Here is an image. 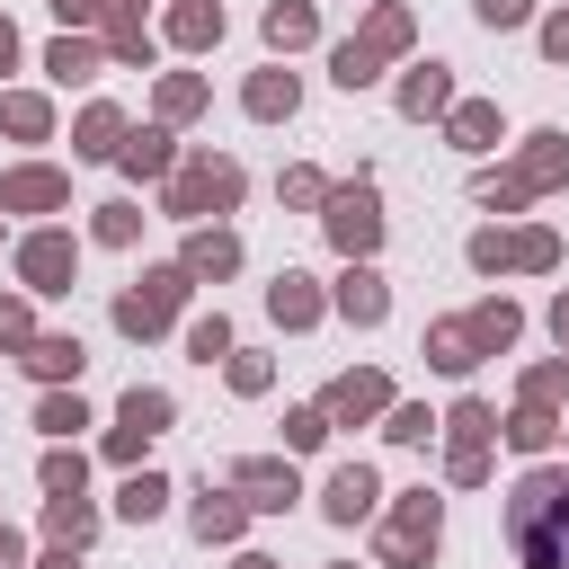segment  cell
Segmentation results:
<instances>
[{
    "instance_id": "cell-16",
    "label": "cell",
    "mask_w": 569,
    "mask_h": 569,
    "mask_svg": "<svg viewBox=\"0 0 569 569\" xmlns=\"http://www.w3.org/2000/svg\"><path fill=\"white\" fill-rule=\"evenodd\" d=\"M267 44H276V53L311 44V0H276V9H267Z\"/></svg>"
},
{
    "instance_id": "cell-32",
    "label": "cell",
    "mask_w": 569,
    "mask_h": 569,
    "mask_svg": "<svg viewBox=\"0 0 569 569\" xmlns=\"http://www.w3.org/2000/svg\"><path fill=\"white\" fill-rule=\"evenodd\" d=\"M489 133H498V107H462V116H453V142H471V151H480Z\"/></svg>"
},
{
    "instance_id": "cell-46",
    "label": "cell",
    "mask_w": 569,
    "mask_h": 569,
    "mask_svg": "<svg viewBox=\"0 0 569 569\" xmlns=\"http://www.w3.org/2000/svg\"><path fill=\"white\" fill-rule=\"evenodd\" d=\"M551 329H560V347H569V302H560V311H551Z\"/></svg>"
},
{
    "instance_id": "cell-4",
    "label": "cell",
    "mask_w": 569,
    "mask_h": 569,
    "mask_svg": "<svg viewBox=\"0 0 569 569\" xmlns=\"http://www.w3.org/2000/svg\"><path fill=\"white\" fill-rule=\"evenodd\" d=\"M231 196H240V169H231V160H196V169L169 187V213H222Z\"/></svg>"
},
{
    "instance_id": "cell-36",
    "label": "cell",
    "mask_w": 569,
    "mask_h": 569,
    "mask_svg": "<svg viewBox=\"0 0 569 569\" xmlns=\"http://www.w3.org/2000/svg\"><path fill=\"white\" fill-rule=\"evenodd\" d=\"M36 427H44V436H71V427H89V418H80V400H44Z\"/></svg>"
},
{
    "instance_id": "cell-35",
    "label": "cell",
    "mask_w": 569,
    "mask_h": 569,
    "mask_svg": "<svg viewBox=\"0 0 569 569\" xmlns=\"http://www.w3.org/2000/svg\"><path fill=\"white\" fill-rule=\"evenodd\" d=\"M187 347L213 365V356H231V329H222V320H196V329H187Z\"/></svg>"
},
{
    "instance_id": "cell-34",
    "label": "cell",
    "mask_w": 569,
    "mask_h": 569,
    "mask_svg": "<svg viewBox=\"0 0 569 569\" xmlns=\"http://www.w3.org/2000/svg\"><path fill=\"white\" fill-rule=\"evenodd\" d=\"M80 471H89L80 453H44V489H53V498H71V489H80Z\"/></svg>"
},
{
    "instance_id": "cell-19",
    "label": "cell",
    "mask_w": 569,
    "mask_h": 569,
    "mask_svg": "<svg viewBox=\"0 0 569 569\" xmlns=\"http://www.w3.org/2000/svg\"><path fill=\"white\" fill-rule=\"evenodd\" d=\"M445 98H453V80H445V71H436V62H427V71H409V80H400V107H409V116H436V107H445Z\"/></svg>"
},
{
    "instance_id": "cell-23",
    "label": "cell",
    "mask_w": 569,
    "mask_h": 569,
    "mask_svg": "<svg viewBox=\"0 0 569 569\" xmlns=\"http://www.w3.org/2000/svg\"><path fill=\"white\" fill-rule=\"evenodd\" d=\"M27 365H36L44 382H62V373H80V338H36V347H27Z\"/></svg>"
},
{
    "instance_id": "cell-17",
    "label": "cell",
    "mask_w": 569,
    "mask_h": 569,
    "mask_svg": "<svg viewBox=\"0 0 569 569\" xmlns=\"http://www.w3.org/2000/svg\"><path fill=\"white\" fill-rule=\"evenodd\" d=\"M427 347H436V365H445V373H471V365H480V356H471V347H480V338H471V320L427 329Z\"/></svg>"
},
{
    "instance_id": "cell-45",
    "label": "cell",
    "mask_w": 569,
    "mask_h": 569,
    "mask_svg": "<svg viewBox=\"0 0 569 569\" xmlns=\"http://www.w3.org/2000/svg\"><path fill=\"white\" fill-rule=\"evenodd\" d=\"M9 53H18V36H9V18H0V71H9Z\"/></svg>"
},
{
    "instance_id": "cell-44",
    "label": "cell",
    "mask_w": 569,
    "mask_h": 569,
    "mask_svg": "<svg viewBox=\"0 0 569 569\" xmlns=\"http://www.w3.org/2000/svg\"><path fill=\"white\" fill-rule=\"evenodd\" d=\"M0 569H18V542H9V525H0Z\"/></svg>"
},
{
    "instance_id": "cell-39",
    "label": "cell",
    "mask_w": 569,
    "mask_h": 569,
    "mask_svg": "<svg viewBox=\"0 0 569 569\" xmlns=\"http://www.w3.org/2000/svg\"><path fill=\"white\" fill-rule=\"evenodd\" d=\"M133 231H142L133 204H107V213H98V240H133Z\"/></svg>"
},
{
    "instance_id": "cell-48",
    "label": "cell",
    "mask_w": 569,
    "mask_h": 569,
    "mask_svg": "<svg viewBox=\"0 0 569 569\" xmlns=\"http://www.w3.org/2000/svg\"><path fill=\"white\" fill-rule=\"evenodd\" d=\"M240 569H276V560H240Z\"/></svg>"
},
{
    "instance_id": "cell-27",
    "label": "cell",
    "mask_w": 569,
    "mask_h": 569,
    "mask_svg": "<svg viewBox=\"0 0 569 569\" xmlns=\"http://www.w3.org/2000/svg\"><path fill=\"white\" fill-rule=\"evenodd\" d=\"M196 533H204V542H231V533H240V498H204V507H196Z\"/></svg>"
},
{
    "instance_id": "cell-24",
    "label": "cell",
    "mask_w": 569,
    "mask_h": 569,
    "mask_svg": "<svg viewBox=\"0 0 569 569\" xmlns=\"http://www.w3.org/2000/svg\"><path fill=\"white\" fill-rule=\"evenodd\" d=\"M160 498H169V480H160V471H133V480H124V498H116V507H124V516H133V525H151V516H160Z\"/></svg>"
},
{
    "instance_id": "cell-26",
    "label": "cell",
    "mask_w": 569,
    "mask_h": 569,
    "mask_svg": "<svg viewBox=\"0 0 569 569\" xmlns=\"http://www.w3.org/2000/svg\"><path fill=\"white\" fill-rule=\"evenodd\" d=\"M116 133H124V124H116V107H89V116H80V151H89V160H107V151H116Z\"/></svg>"
},
{
    "instance_id": "cell-42",
    "label": "cell",
    "mask_w": 569,
    "mask_h": 569,
    "mask_svg": "<svg viewBox=\"0 0 569 569\" xmlns=\"http://www.w3.org/2000/svg\"><path fill=\"white\" fill-rule=\"evenodd\" d=\"M0 338H27V302H0Z\"/></svg>"
},
{
    "instance_id": "cell-31",
    "label": "cell",
    "mask_w": 569,
    "mask_h": 569,
    "mask_svg": "<svg viewBox=\"0 0 569 569\" xmlns=\"http://www.w3.org/2000/svg\"><path fill=\"white\" fill-rule=\"evenodd\" d=\"M507 436H516V445H525V453H542V445H551V418H542V409H533V400H525V409H516V418H507Z\"/></svg>"
},
{
    "instance_id": "cell-37",
    "label": "cell",
    "mask_w": 569,
    "mask_h": 569,
    "mask_svg": "<svg viewBox=\"0 0 569 569\" xmlns=\"http://www.w3.org/2000/svg\"><path fill=\"white\" fill-rule=\"evenodd\" d=\"M489 427H498V418H489V409H480V400H462V409H453V445H480V436H489Z\"/></svg>"
},
{
    "instance_id": "cell-7",
    "label": "cell",
    "mask_w": 569,
    "mask_h": 569,
    "mask_svg": "<svg viewBox=\"0 0 569 569\" xmlns=\"http://www.w3.org/2000/svg\"><path fill=\"white\" fill-rule=\"evenodd\" d=\"M373 498H382V489H373V471H365V462H338V471H329V498H320V507H329L338 525H356V516H373Z\"/></svg>"
},
{
    "instance_id": "cell-33",
    "label": "cell",
    "mask_w": 569,
    "mask_h": 569,
    "mask_svg": "<svg viewBox=\"0 0 569 569\" xmlns=\"http://www.w3.org/2000/svg\"><path fill=\"white\" fill-rule=\"evenodd\" d=\"M320 436H329V409H293V418H284V445H293V453L320 445Z\"/></svg>"
},
{
    "instance_id": "cell-25",
    "label": "cell",
    "mask_w": 569,
    "mask_h": 569,
    "mask_svg": "<svg viewBox=\"0 0 569 569\" xmlns=\"http://www.w3.org/2000/svg\"><path fill=\"white\" fill-rule=\"evenodd\" d=\"M44 71H53V80H98V44H71V36H62Z\"/></svg>"
},
{
    "instance_id": "cell-11",
    "label": "cell",
    "mask_w": 569,
    "mask_h": 569,
    "mask_svg": "<svg viewBox=\"0 0 569 569\" xmlns=\"http://www.w3.org/2000/svg\"><path fill=\"white\" fill-rule=\"evenodd\" d=\"M382 400H391V391H382V373H347V382H338L320 409H329V427H338V418H373Z\"/></svg>"
},
{
    "instance_id": "cell-12",
    "label": "cell",
    "mask_w": 569,
    "mask_h": 569,
    "mask_svg": "<svg viewBox=\"0 0 569 569\" xmlns=\"http://www.w3.org/2000/svg\"><path fill=\"white\" fill-rule=\"evenodd\" d=\"M240 507H293V462H240Z\"/></svg>"
},
{
    "instance_id": "cell-43",
    "label": "cell",
    "mask_w": 569,
    "mask_h": 569,
    "mask_svg": "<svg viewBox=\"0 0 569 569\" xmlns=\"http://www.w3.org/2000/svg\"><path fill=\"white\" fill-rule=\"evenodd\" d=\"M53 9H62L71 27H89V18H98V0H53Z\"/></svg>"
},
{
    "instance_id": "cell-20",
    "label": "cell",
    "mask_w": 569,
    "mask_h": 569,
    "mask_svg": "<svg viewBox=\"0 0 569 569\" xmlns=\"http://www.w3.org/2000/svg\"><path fill=\"white\" fill-rule=\"evenodd\" d=\"M169 36H178V44H213V36H222V9H213V0H187V9L169 18Z\"/></svg>"
},
{
    "instance_id": "cell-47",
    "label": "cell",
    "mask_w": 569,
    "mask_h": 569,
    "mask_svg": "<svg viewBox=\"0 0 569 569\" xmlns=\"http://www.w3.org/2000/svg\"><path fill=\"white\" fill-rule=\"evenodd\" d=\"M44 569H80V560H71V551H53V560H44Z\"/></svg>"
},
{
    "instance_id": "cell-9",
    "label": "cell",
    "mask_w": 569,
    "mask_h": 569,
    "mask_svg": "<svg viewBox=\"0 0 569 569\" xmlns=\"http://www.w3.org/2000/svg\"><path fill=\"white\" fill-rule=\"evenodd\" d=\"M338 311H347L356 329H373V320L391 311V293H382V276H373V267H347V284H338Z\"/></svg>"
},
{
    "instance_id": "cell-22",
    "label": "cell",
    "mask_w": 569,
    "mask_h": 569,
    "mask_svg": "<svg viewBox=\"0 0 569 569\" xmlns=\"http://www.w3.org/2000/svg\"><path fill=\"white\" fill-rule=\"evenodd\" d=\"M116 160H124L133 178H160V169H169V133H133V142H116Z\"/></svg>"
},
{
    "instance_id": "cell-41",
    "label": "cell",
    "mask_w": 569,
    "mask_h": 569,
    "mask_svg": "<svg viewBox=\"0 0 569 569\" xmlns=\"http://www.w3.org/2000/svg\"><path fill=\"white\" fill-rule=\"evenodd\" d=\"M542 53H551V62H569V18H551V27H542Z\"/></svg>"
},
{
    "instance_id": "cell-13",
    "label": "cell",
    "mask_w": 569,
    "mask_h": 569,
    "mask_svg": "<svg viewBox=\"0 0 569 569\" xmlns=\"http://www.w3.org/2000/svg\"><path fill=\"white\" fill-rule=\"evenodd\" d=\"M267 311H276L284 329H302V320H320V293H311V276H276V284H267Z\"/></svg>"
},
{
    "instance_id": "cell-38",
    "label": "cell",
    "mask_w": 569,
    "mask_h": 569,
    "mask_svg": "<svg viewBox=\"0 0 569 569\" xmlns=\"http://www.w3.org/2000/svg\"><path fill=\"white\" fill-rule=\"evenodd\" d=\"M471 258H480V267H516V240H507V231H480Z\"/></svg>"
},
{
    "instance_id": "cell-28",
    "label": "cell",
    "mask_w": 569,
    "mask_h": 569,
    "mask_svg": "<svg viewBox=\"0 0 569 569\" xmlns=\"http://www.w3.org/2000/svg\"><path fill=\"white\" fill-rule=\"evenodd\" d=\"M471 338H480V347H507V338H516V311H507V302H480V311H471Z\"/></svg>"
},
{
    "instance_id": "cell-6",
    "label": "cell",
    "mask_w": 569,
    "mask_h": 569,
    "mask_svg": "<svg viewBox=\"0 0 569 569\" xmlns=\"http://www.w3.org/2000/svg\"><path fill=\"white\" fill-rule=\"evenodd\" d=\"M18 267H27L36 293H62V284H71V240H62V231H36V240L18 249Z\"/></svg>"
},
{
    "instance_id": "cell-5",
    "label": "cell",
    "mask_w": 569,
    "mask_h": 569,
    "mask_svg": "<svg viewBox=\"0 0 569 569\" xmlns=\"http://www.w3.org/2000/svg\"><path fill=\"white\" fill-rule=\"evenodd\" d=\"M160 427H169V391H124V427L107 436V445H116V462H133Z\"/></svg>"
},
{
    "instance_id": "cell-30",
    "label": "cell",
    "mask_w": 569,
    "mask_h": 569,
    "mask_svg": "<svg viewBox=\"0 0 569 569\" xmlns=\"http://www.w3.org/2000/svg\"><path fill=\"white\" fill-rule=\"evenodd\" d=\"M0 124L36 142V133H44V98H0Z\"/></svg>"
},
{
    "instance_id": "cell-14",
    "label": "cell",
    "mask_w": 569,
    "mask_h": 569,
    "mask_svg": "<svg viewBox=\"0 0 569 569\" xmlns=\"http://www.w3.org/2000/svg\"><path fill=\"white\" fill-rule=\"evenodd\" d=\"M231 267H240V240L231 231H196L187 240V276H231Z\"/></svg>"
},
{
    "instance_id": "cell-3",
    "label": "cell",
    "mask_w": 569,
    "mask_h": 569,
    "mask_svg": "<svg viewBox=\"0 0 569 569\" xmlns=\"http://www.w3.org/2000/svg\"><path fill=\"white\" fill-rule=\"evenodd\" d=\"M329 240H338L347 258H365V249L382 240V204H373V187H338V196H329Z\"/></svg>"
},
{
    "instance_id": "cell-18",
    "label": "cell",
    "mask_w": 569,
    "mask_h": 569,
    "mask_svg": "<svg viewBox=\"0 0 569 569\" xmlns=\"http://www.w3.org/2000/svg\"><path fill=\"white\" fill-rule=\"evenodd\" d=\"M44 533H53V542H71V551H80V542H89V533H98V516H89V507H80V489H71V498H53V507H44Z\"/></svg>"
},
{
    "instance_id": "cell-2",
    "label": "cell",
    "mask_w": 569,
    "mask_h": 569,
    "mask_svg": "<svg viewBox=\"0 0 569 569\" xmlns=\"http://www.w3.org/2000/svg\"><path fill=\"white\" fill-rule=\"evenodd\" d=\"M178 293H187V267H169V276H142L124 302H116V329H133V338H151V329H169V311H178Z\"/></svg>"
},
{
    "instance_id": "cell-21",
    "label": "cell",
    "mask_w": 569,
    "mask_h": 569,
    "mask_svg": "<svg viewBox=\"0 0 569 569\" xmlns=\"http://www.w3.org/2000/svg\"><path fill=\"white\" fill-rule=\"evenodd\" d=\"M249 116H293V71H258L249 80Z\"/></svg>"
},
{
    "instance_id": "cell-15",
    "label": "cell",
    "mask_w": 569,
    "mask_h": 569,
    "mask_svg": "<svg viewBox=\"0 0 569 569\" xmlns=\"http://www.w3.org/2000/svg\"><path fill=\"white\" fill-rule=\"evenodd\" d=\"M516 178H525V187H560V178H569V142H560V133H533V151H525Z\"/></svg>"
},
{
    "instance_id": "cell-8",
    "label": "cell",
    "mask_w": 569,
    "mask_h": 569,
    "mask_svg": "<svg viewBox=\"0 0 569 569\" xmlns=\"http://www.w3.org/2000/svg\"><path fill=\"white\" fill-rule=\"evenodd\" d=\"M0 204H9V213H44V204H62V169H18V178H0Z\"/></svg>"
},
{
    "instance_id": "cell-40",
    "label": "cell",
    "mask_w": 569,
    "mask_h": 569,
    "mask_svg": "<svg viewBox=\"0 0 569 569\" xmlns=\"http://www.w3.org/2000/svg\"><path fill=\"white\" fill-rule=\"evenodd\" d=\"M471 9H480L489 27H525V9H533V0H471Z\"/></svg>"
},
{
    "instance_id": "cell-1",
    "label": "cell",
    "mask_w": 569,
    "mask_h": 569,
    "mask_svg": "<svg viewBox=\"0 0 569 569\" xmlns=\"http://www.w3.org/2000/svg\"><path fill=\"white\" fill-rule=\"evenodd\" d=\"M507 542L525 569H569V471H525L507 498Z\"/></svg>"
},
{
    "instance_id": "cell-10",
    "label": "cell",
    "mask_w": 569,
    "mask_h": 569,
    "mask_svg": "<svg viewBox=\"0 0 569 569\" xmlns=\"http://www.w3.org/2000/svg\"><path fill=\"white\" fill-rule=\"evenodd\" d=\"M418 551H436V498L418 489L409 507H400V525H391V560H418Z\"/></svg>"
},
{
    "instance_id": "cell-29",
    "label": "cell",
    "mask_w": 569,
    "mask_h": 569,
    "mask_svg": "<svg viewBox=\"0 0 569 569\" xmlns=\"http://www.w3.org/2000/svg\"><path fill=\"white\" fill-rule=\"evenodd\" d=\"M373 62H382V53H373L365 36H356V44H338V80H347V89H365V80H373Z\"/></svg>"
}]
</instances>
